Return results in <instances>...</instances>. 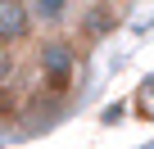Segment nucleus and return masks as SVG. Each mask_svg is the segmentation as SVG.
I'll return each instance as SVG.
<instances>
[{"label":"nucleus","mask_w":154,"mask_h":149,"mask_svg":"<svg viewBox=\"0 0 154 149\" xmlns=\"http://www.w3.org/2000/svg\"><path fill=\"white\" fill-rule=\"evenodd\" d=\"M77 59H82V50H77V36L68 32H45L32 50V68H36V86L41 91H54V95H68L72 77H77Z\"/></svg>","instance_id":"nucleus-1"},{"label":"nucleus","mask_w":154,"mask_h":149,"mask_svg":"<svg viewBox=\"0 0 154 149\" xmlns=\"http://www.w3.org/2000/svg\"><path fill=\"white\" fill-rule=\"evenodd\" d=\"M122 14L113 0H77V14H72V27H77V41L82 45H100L118 32Z\"/></svg>","instance_id":"nucleus-2"},{"label":"nucleus","mask_w":154,"mask_h":149,"mask_svg":"<svg viewBox=\"0 0 154 149\" xmlns=\"http://www.w3.org/2000/svg\"><path fill=\"white\" fill-rule=\"evenodd\" d=\"M63 113H68V100H63V95H54V91H36L32 104L18 113V122H23V131H36V127L45 131V127H54Z\"/></svg>","instance_id":"nucleus-3"},{"label":"nucleus","mask_w":154,"mask_h":149,"mask_svg":"<svg viewBox=\"0 0 154 149\" xmlns=\"http://www.w3.org/2000/svg\"><path fill=\"white\" fill-rule=\"evenodd\" d=\"M23 5H27L32 27H41V32H63L77 14V0H23Z\"/></svg>","instance_id":"nucleus-4"},{"label":"nucleus","mask_w":154,"mask_h":149,"mask_svg":"<svg viewBox=\"0 0 154 149\" xmlns=\"http://www.w3.org/2000/svg\"><path fill=\"white\" fill-rule=\"evenodd\" d=\"M32 32L36 27L27 18V5H23V0H0V45H14L18 50Z\"/></svg>","instance_id":"nucleus-5"},{"label":"nucleus","mask_w":154,"mask_h":149,"mask_svg":"<svg viewBox=\"0 0 154 149\" xmlns=\"http://www.w3.org/2000/svg\"><path fill=\"white\" fill-rule=\"evenodd\" d=\"M14 77H18V50L14 45H0V91L14 86Z\"/></svg>","instance_id":"nucleus-6"},{"label":"nucleus","mask_w":154,"mask_h":149,"mask_svg":"<svg viewBox=\"0 0 154 149\" xmlns=\"http://www.w3.org/2000/svg\"><path fill=\"white\" fill-rule=\"evenodd\" d=\"M0 122H5V113H0Z\"/></svg>","instance_id":"nucleus-7"}]
</instances>
